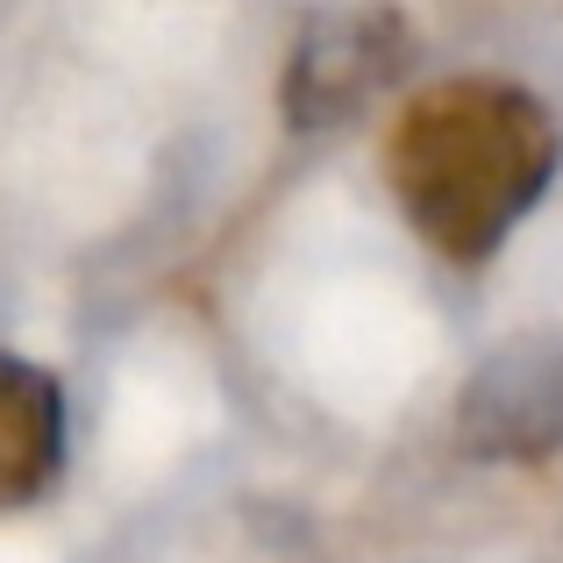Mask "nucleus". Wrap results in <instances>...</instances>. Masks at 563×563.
<instances>
[{
	"label": "nucleus",
	"instance_id": "obj_4",
	"mask_svg": "<svg viewBox=\"0 0 563 563\" xmlns=\"http://www.w3.org/2000/svg\"><path fill=\"white\" fill-rule=\"evenodd\" d=\"M65 471V393L43 364L0 350V514L51 493Z\"/></svg>",
	"mask_w": 563,
	"mask_h": 563
},
{
	"label": "nucleus",
	"instance_id": "obj_2",
	"mask_svg": "<svg viewBox=\"0 0 563 563\" xmlns=\"http://www.w3.org/2000/svg\"><path fill=\"white\" fill-rule=\"evenodd\" d=\"M407 57V29L385 8H350L307 29V43L292 51L286 71V114L300 129H329L343 108H364L372 86L393 79V65Z\"/></svg>",
	"mask_w": 563,
	"mask_h": 563
},
{
	"label": "nucleus",
	"instance_id": "obj_3",
	"mask_svg": "<svg viewBox=\"0 0 563 563\" xmlns=\"http://www.w3.org/2000/svg\"><path fill=\"white\" fill-rule=\"evenodd\" d=\"M464 435L485 456H536L563 435V350H507L464 393Z\"/></svg>",
	"mask_w": 563,
	"mask_h": 563
},
{
	"label": "nucleus",
	"instance_id": "obj_1",
	"mask_svg": "<svg viewBox=\"0 0 563 563\" xmlns=\"http://www.w3.org/2000/svg\"><path fill=\"white\" fill-rule=\"evenodd\" d=\"M556 122L514 79H442L399 108L385 179L428 250L485 264L556 179Z\"/></svg>",
	"mask_w": 563,
	"mask_h": 563
}]
</instances>
